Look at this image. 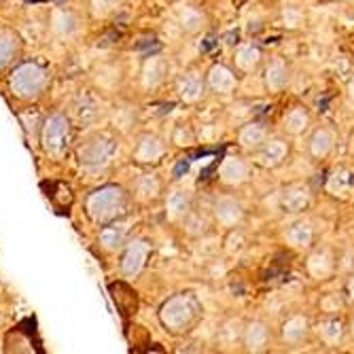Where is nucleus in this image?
Returning <instances> with one entry per match:
<instances>
[{
    "instance_id": "obj_1",
    "label": "nucleus",
    "mask_w": 354,
    "mask_h": 354,
    "mask_svg": "<svg viewBox=\"0 0 354 354\" xmlns=\"http://www.w3.org/2000/svg\"><path fill=\"white\" fill-rule=\"evenodd\" d=\"M196 312H198L196 301H193L189 295H176L164 304L162 314L159 316H162L164 327H168L170 331H185L193 323Z\"/></svg>"
},
{
    "instance_id": "obj_2",
    "label": "nucleus",
    "mask_w": 354,
    "mask_h": 354,
    "mask_svg": "<svg viewBox=\"0 0 354 354\" xmlns=\"http://www.w3.org/2000/svg\"><path fill=\"white\" fill-rule=\"evenodd\" d=\"M280 204L286 212H301L310 204V189L304 183L291 185L282 191Z\"/></svg>"
},
{
    "instance_id": "obj_3",
    "label": "nucleus",
    "mask_w": 354,
    "mask_h": 354,
    "mask_svg": "<svg viewBox=\"0 0 354 354\" xmlns=\"http://www.w3.org/2000/svg\"><path fill=\"white\" fill-rule=\"evenodd\" d=\"M214 216L221 225H225V227H234V225H238L242 221L244 210H242V204L236 202L234 198H221L214 204Z\"/></svg>"
},
{
    "instance_id": "obj_4",
    "label": "nucleus",
    "mask_w": 354,
    "mask_h": 354,
    "mask_svg": "<svg viewBox=\"0 0 354 354\" xmlns=\"http://www.w3.org/2000/svg\"><path fill=\"white\" fill-rule=\"evenodd\" d=\"M218 176H221V180L225 185L236 187V185H242L246 180L248 168H246V164L242 162V159H238V157H225L221 168H218Z\"/></svg>"
},
{
    "instance_id": "obj_5",
    "label": "nucleus",
    "mask_w": 354,
    "mask_h": 354,
    "mask_svg": "<svg viewBox=\"0 0 354 354\" xmlns=\"http://www.w3.org/2000/svg\"><path fill=\"white\" fill-rule=\"evenodd\" d=\"M259 164L266 166V168H276L278 164L284 162V157L288 153V147L284 140L280 138H272V140H266L261 147H259Z\"/></svg>"
},
{
    "instance_id": "obj_6",
    "label": "nucleus",
    "mask_w": 354,
    "mask_h": 354,
    "mask_svg": "<svg viewBox=\"0 0 354 354\" xmlns=\"http://www.w3.org/2000/svg\"><path fill=\"white\" fill-rule=\"evenodd\" d=\"M208 85L218 93H230V91L236 89V77L227 66H223V64H214V66L210 68V73H208Z\"/></svg>"
},
{
    "instance_id": "obj_7",
    "label": "nucleus",
    "mask_w": 354,
    "mask_h": 354,
    "mask_svg": "<svg viewBox=\"0 0 354 354\" xmlns=\"http://www.w3.org/2000/svg\"><path fill=\"white\" fill-rule=\"evenodd\" d=\"M147 254H149V248L145 242H132L130 250H127L125 259H123V272L127 276H136L145 268Z\"/></svg>"
},
{
    "instance_id": "obj_8",
    "label": "nucleus",
    "mask_w": 354,
    "mask_h": 354,
    "mask_svg": "<svg viewBox=\"0 0 354 354\" xmlns=\"http://www.w3.org/2000/svg\"><path fill=\"white\" fill-rule=\"evenodd\" d=\"M244 344L248 352H263L268 344V327L259 320L250 323L244 331Z\"/></svg>"
},
{
    "instance_id": "obj_9",
    "label": "nucleus",
    "mask_w": 354,
    "mask_h": 354,
    "mask_svg": "<svg viewBox=\"0 0 354 354\" xmlns=\"http://www.w3.org/2000/svg\"><path fill=\"white\" fill-rule=\"evenodd\" d=\"M238 142L244 149H259L266 142V130L261 123H248L244 125L240 134H238Z\"/></svg>"
},
{
    "instance_id": "obj_10",
    "label": "nucleus",
    "mask_w": 354,
    "mask_h": 354,
    "mask_svg": "<svg viewBox=\"0 0 354 354\" xmlns=\"http://www.w3.org/2000/svg\"><path fill=\"white\" fill-rule=\"evenodd\" d=\"M333 145H335V136L331 130H316L310 140V153L318 159H323L333 151Z\"/></svg>"
},
{
    "instance_id": "obj_11",
    "label": "nucleus",
    "mask_w": 354,
    "mask_h": 354,
    "mask_svg": "<svg viewBox=\"0 0 354 354\" xmlns=\"http://www.w3.org/2000/svg\"><path fill=\"white\" fill-rule=\"evenodd\" d=\"M178 93H180V98L185 102H196L202 98V93H204V85L200 81L198 75H187L178 81Z\"/></svg>"
},
{
    "instance_id": "obj_12",
    "label": "nucleus",
    "mask_w": 354,
    "mask_h": 354,
    "mask_svg": "<svg viewBox=\"0 0 354 354\" xmlns=\"http://www.w3.org/2000/svg\"><path fill=\"white\" fill-rule=\"evenodd\" d=\"M308 333V320L304 316H293L291 320H286L282 327V337L288 344H297L306 337Z\"/></svg>"
},
{
    "instance_id": "obj_13",
    "label": "nucleus",
    "mask_w": 354,
    "mask_h": 354,
    "mask_svg": "<svg viewBox=\"0 0 354 354\" xmlns=\"http://www.w3.org/2000/svg\"><path fill=\"white\" fill-rule=\"evenodd\" d=\"M286 240L295 248H308L314 240V232L310 227V223H295L293 227L286 232Z\"/></svg>"
},
{
    "instance_id": "obj_14",
    "label": "nucleus",
    "mask_w": 354,
    "mask_h": 354,
    "mask_svg": "<svg viewBox=\"0 0 354 354\" xmlns=\"http://www.w3.org/2000/svg\"><path fill=\"white\" fill-rule=\"evenodd\" d=\"M288 83V71L282 62H274L266 71V85L270 91H280Z\"/></svg>"
},
{
    "instance_id": "obj_15",
    "label": "nucleus",
    "mask_w": 354,
    "mask_h": 354,
    "mask_svg": "<svg viewBox=\"0 0 354 354\" xmlns=\"http://www.w3.org/2000/svg\"><path fill=\"white\" fill-rule=\"evenodd\" d=\"M191 210V196L187 191H174L168 198V214L172 218H183Z\"/></svg>"
},
{
    "instance_id": "obj_16",
    "label": "nucleus",
    "mask_w": 354,
    "mask_h": 354,
    "mask_svg": "<svg viewBox=\"0 0 354 354\" xmlns=\"http://www.w3.org/2000/svg\"><path fill=\"white\" fill-rule=\"evenodd\" d=\"M282 123H284V130L288 134H301L308 127L310 119H308V113L304 109H291L284 115Z\"/></svg>"
},
{
    "instance_id": "obj_17",
    "label": "nucleus",
    "mask_w": 354,
    "mask_h": 354,
    "mask_svg": "<svg viewBox=\"0 0 354 354\" xmlns=\"http://www.w3.org/2000/svg\"><path fill=\"white\" fill-rule=\"evenodd\" d=\"M352 185H354V176L348 170H335L327 180V189L333 196H346L352 189Z\"/></svg>"
},
{
    "instance_id": "obj_18",
    "label": "nucleus",
    "mask_w": 354,
    "mask_h": 354,
    "mask_svg": "<svg viewBox=\"0 0 354 354\" xmlns=\"http://www.w3.org/2000/svg\"><path fill=\"white\" fill-rule=\"evenodd\" d=\"M259 59H261V51L254 45H242L236 51V64L242 71H254Z\"/></svg>"
},
{
    "instance_id": "obj_19",
    "label": "nucleus",
    "mask_w": 354,
    "mask_h": 354,
    "mask_svg": "<svg viewBox=\"0 0 354 354\" xmlns=\"http://www.w3.org/2000/svg\"><path fill=\"white\" fill-rule=\"evenodd\" d=\"M331 257L327 252H314L310 259H308V270L314 278H325L331 274Z\"/></svg>"
},
{
    "instance_id": "obj_20",
    "label": "nucleus",
    "mask_w": 354,
    "mask_h": 354,
    "mask_svg": "<svg viewBox=\"0 0 354 354\" xmlns=\"http://www.w3.org/2000/svg\"><path fill=\"white\" fill-rule=\"evenodd\" d=\"M318 333H320V337H323L325 344L335 346L344 335V327H342V323L337 318H329V320H325V323H320Z\"/></svg>"
},
{
    "instance_id": "obj_21",
    "label": "nucleus",
    "mask_w": 354,
    "mask_h": 354,
    "mask_svg": "<svg viewBox=\"0 0 354 354\" xmlns=\"http://www.w3.org/2000/svg\"><path fill=\"white\" fill-rule=\"evenodd\" d=\"M164 153V147L162 142H159L157 138H151L147 136L142 142H140V149H138V159L140 162H153V159H157L159 155Z\"/></svg>"
},
{
    "instance_id": "obj_22",
    "label": "nucleus",
    "mask_w": 354,
    "mask_h": 354,
    "mask_svg": "<svg viewBox=\"0 0 354 354\" xmlns=\"http://www.w3.org/2000/svg\"><path fill=\"white\" fill-rule=\"evenodd\" d=\"M164 73H166V64L162 59H151L147 64V68H145V81H147V85H157L159 81H162Z\"/></svg>"
},
{
    "instance_id": "obj_23",
    "label": "nucleus",
    "mask_w": 354,
    "mask_h": 354,
    "mask_svg": "<svg viewBox=\"0 0 354 354\" xmlns=\"http://www.w3.org/2000/svg\"><path fill=\"white\" fill-rule=\"evenodd\" d=\"M180 21H183V28L189 32H198L200 28H204V15L196 9H191V7L183 11Z\"/></svg>"
},
{
    "instance_id": "obj_24",
    "label": "nucleus",
    "mask_w": 354,
    "mask_h": 354,
    "mask_svg": "<svg viewBox=\"0 0 354 354\" xmlns=\"http://www.w3.org/2000/svg\"><path fill=\"white\" fill-rule=\"evenodd\" d=\"M140 193L145 198H155L157 193H159V183H157V178L155 176H145L142 180H140Z\"/></svg>"
},
{
    "instance_id": "obj_25",
    "label": "nucleus",
    "mask_w": 354,
    "mask_h": 354,
    "mask_svg": "<svg viewBox=\"0 0 354 354\" xmlns=\"http://www.w3.org/2000/svg\"><path fill=\"white\" fill-rule=\"evenodd\" d=\"M348 295H350V299H354V276L348 280Z\"/></svg>"
},
{
    "instance_id": "obj_26",
    "label": "nucleus",
    "mask_w": 354,
    "mask_h": 354,
    "mask_svg": "<svg viewBox=\"0 0 354 354\" xmlns=\"http://www.w3.org/2000/svg\"><path fill=\"white\" fill-rule=\"evenodd\" d=\"M348 95L354 100V77L350 79V83H348Z\"/></svg>"
},
{
    "instance_id": "obj_27",
    "label": "nucleus",
    "mask_w": 354,
    "mask_h": 354,
    "mask_svg": "<svg viewBox=\"0 0 354 354\" xmlns=\"http://www.w3.org/2000/svg\"><path fill=\"white\" fill-rule=\"evenodd\" d=\"M352 333H354V320H352Z\"/></svg>"
}]
</instances>
